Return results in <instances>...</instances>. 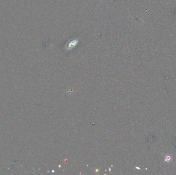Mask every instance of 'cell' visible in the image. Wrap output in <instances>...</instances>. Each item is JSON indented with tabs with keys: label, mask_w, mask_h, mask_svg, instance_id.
Segmentation results:
<instances>
[{
	"label": "cell",
	"mask_w": 176,
	"mask_h": 175,
	"mask_svg": "<svg viewBox=\"0 0 176 175\" xmlns=\"http://www.w3.org/2000/svg\"><path fill=\"white\" fill-rule=\"evenodd\" d=\"M78 43H79L78 39H75L74 40H73L67 44V45L65 46V48L67 50H72V49H73L74 48H75L77 45Z\"/></svg>",
	"instance_id": "obj_1"
},
{
	"label": "cell",
	"mask_w": 176,
	"mask_h": 175,
	"mask_svg": "<svg viewBox=\"0 0 176 175\" xmlns=\"http://www.w3.org/2000/svg\"><path fill=\"white\" fill-rule=\"evenodd\" d=\"M171 160V157L170 156H166V157H165V161H166V162H169V161Z\"/></svg>",
	"instance_id": "obj_2"
}]
</instances>
